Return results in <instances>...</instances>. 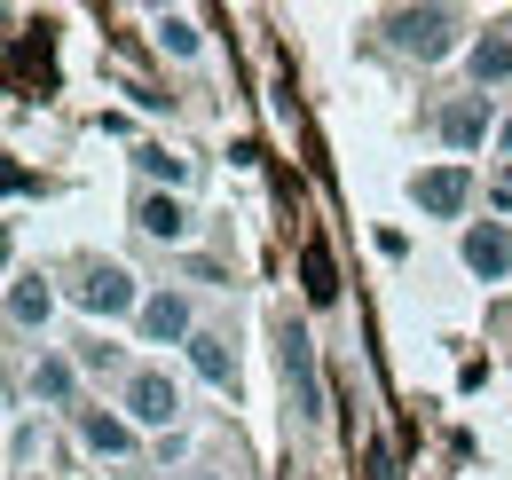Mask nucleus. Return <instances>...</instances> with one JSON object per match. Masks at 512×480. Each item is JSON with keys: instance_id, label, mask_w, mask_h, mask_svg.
Masks as SVG:
<instances>
[{"instance_id": "1", "label": "nucleus", "mask_w": 512, "mask_h": 480, "mask_svg": "<svg viewBox=\"0 0 512 480\" xmlns=\"http://www.w3.org/2000/svg\"><path fill=\"white\" fill-rule=\"evenodd\" d=\"M276 370H284L292 418H300V425H323V362H316V339H308L300 323H276Z\"/></svg>"}, {"instance_id": "2", "label": "nucleus", "mask_w": 512, "mask_h": 480, "mask_svg": "<svg viewBox=\"0 0 512 480\" xmlns=\"http://www.w3.org/2000/svg\"><path fill=\"white\" fill-rule=\"evenodd\" d=\"M457 8H394L386 16V40L402 48V56H418V63H434V56H449L457 48Z\"/></svg>"}, {"instance_id": "3", "label": "nucleus", "mask_w": 512, "mask_h": 480, "mask_svg": "<svg viewBox=\"0 0 512 480\" xmlns=\"http://www.w3.org/2000/svg\"><path fill=\"white\" fill-rule=\"evenodd\" d=\"M127 418L134 425H150L158 441L182 425V386L166 378V370H127Z\"/></svg>"}, {"instance_id": "4", "label": "nucleus", "mask_w": 512, "mask_h": 480, "mask_svg": "<svg viewBox=\"0 0 512 480\" xmlns=\"http://www.w3.org/2000/svg\"><path fill=\"white\" fill-rule=\"evenodd\" d=\"M410 197H418V213L457 221V213L473 205V174H465V166H426V174H410Z\"/></svg>"}, {"instance_id": "5", "label": "nucleus", "mask_w": 512, "mask_h": 480, "mask_svg": "<svg viewBox=\"0 0 512 480\" xmlns=\"http://www.w3.org/2000/svg\"><path fill=\"white\" fill-rule=\"evenodd\" d=\"M79 307H87V315H142V292H134V276L119 260H95L87 284H79Z\"/></svg>"}, {"instance_id": "6", "label": "nucleus", "mask_w": 512, "mask_h": 480, "mask_svg": "<svg viewBox=\"0 0 512 480\" xmlns=\"http://www.w3.org/2000/svg\"><path fill=\"white\" fill-rule=\"evenodd\" d=\"M134 323H142V339H150V347H190V339H197V315H190L182 292H150Z\"/></svg>"}, {"instance_id": "7", "label": "nucleus", "mask_w": 512, "mask_h": 480, "mask_svg": "<svg viewBox=\"0 0 512 480\" xmlns=\"http://www.w3.org/2000/svg\"><path fill=\"white\" fill-rule=\"evenodd\" d=\"M457 252H465V268H473L481 284H505V276H512V229H505V221H473Z\"/></svg>"}, {"instance_id": "8", "label": "nucleus", "mask_w": 512, "mask_h": 480, "mask_svg": "<svg viewBox=\"0 0 512 480\" xmlns=\"http://www.w3.org/2000/svg\"><path fill=\"white\" fill-rule=\"evenodd\" d=\"M134 229H142V237H158V244H182L197 221H190V205H182L174 189H142V197H134Z\"/></svg>"}, {"instance_id": "9", "label": "nucleus", "mask_w": 512, "mask_h": 480, "mask_svg": "<svg viewBox=\"0 0 512 480\" xmlns=\"http://www.w3.org/2000/svg\"><path fill=\"white\" fill-rule=\"evenodd\" d=\"M442 142L449 150H481L489 134H497V111H489V95H457V103H442Z\"/></svg>"}, {"instance_id": "10", "label": "nucleus", "mask_w": 512, "mask_h": 480, "mask_svg": "<svg viewBox=\"0 0 512 480\" xmlns=\"http://www.w3.org/2000/svg\"><path fill=\"white\" fill-rule=\"evenodd\" d=\"M48 315H56V292H48V276L16 268V276H8V323H16V331H40Z\"/></svg>"}, {"instance_id": "11", "label": "nucleus", "mask_w": 512, "mask_h": 480, "mask_svg": "<svg viewBox=\"0 0 512 480\" xmlns=\"http://www.w3.org/2000/svg\"><path fill=\"white\" fill-rule=\"evenodd\" d=\"M79 425V441L95 449V457H134V418H111V410H71Z\"/></svg>"}, {"instance_id": "12", "label": "nucleus", "mask_w": 512, "mask_h": 480, "mask_svg": "<svg viewBox=\"0 0 512 480\" xmlns=\"http://www.w3.org/2000/svg\"><path fill=\"white\" fill-rule=\"evenodd\" d=\"M465 71H473V95H481V87H505L512 79V32H481V40L465 48Z\"/></svg>"}, {"instance_id": "13", "label": "nucleus", "mask_w": 512, "mask_h": 480, "mask_svg": "<svg viewBox=\"0 0 512 480\" xmlns=\"http://www.w3.org/2000/svg\"><path fill=\"white\" fill-rule=\"evenodd\" d=\"M32 402L71 410V402H79V370H71L64 355H40V362H32Z\"/></svg>"}, {"instance_id": "14", "label": "nucleus", "mask_w": 512, "mask_h": 480, "mask_svg": "<svg viewBox=\"0 0 512 480\" xmlns=\"http://www.w3.org/2000/svg\"><path fill=\"white\" fill-rule=\"evenodd\" d=\"M190 370L205 378V386H237V355H229V339H221V331H197V339H190Z\"/></svg>"}, {"instance_id": "15", "label": "nucleus", "mask_w": 512, "mask_h": 480, "mask_svg": "<svg viewBox=\"0 0 512 480\" xmlns=\"http://www.w3.org/2000/svg\"><path fill=\"white\" fill-rule=\"evenodd\" d=\"M158 48H166V56H182V63H190L197 48H205V32H197V16H182V8H174V16H158Z\"/></svg>"}, {"instance_id": "16", "label": "nucleus", "mask_w": 512, "mask_h": 480, "mask_svg": "<svg viewBox=\"0 0 512 480\" xmlns=\"http://www.w3.org/2000/svg\"><path fill=\"white\" fill-rule=\"evenodd\" d=\"M134 166H142L150 189H158V181H166V189H174V181H190V158H174V150H134Z\"/></svg>"}, {"instance_id": "17", "label": "nucleus", "mask_w": 512, "mask_h": 480, "mask_svg": "<svg viewBox=\"0 0 512 480\" xmlns=\"http://www.w3.org/2000/svg\"><path fill=\"white\" fill-rule=\"evenodd\" d=\"M300 268H308V307H331V300H339V284H331V252H323V244H308V260H300Z\"/></svg>"}, {"instance_id": "18", "label": "nucleus", "mask_w": 512, "mask_h": 480, "mask_svg": "<svg viewBox=\"0 0 512 480\" xmlns=\"http://www.w3.org/2000/svg\"><path fill=\"white\" fill-rule=\"evenodd\" d=\"M497 197H505V205H512V166H505V174H497Z\"/></svg>"}, {"instance_id": "19", "label": "nucleus", "mask_w": 512, "mask_h": 480, "mask_svg": "<svg viewBox=\"0 0 512 480\" xmlns=\"http://www.w3.org/2000/svg\"><path fill=\"white\" fill-rule=\"evenodd\" d=\"M505 150H512V119H505Z\"/></svg>"}, {"instance_id": "20", "label": "nucleus", "mask_w": 512, "mask_h": 480, "mask_svg": "<svg viewBox=\"0 0 512 480\" xmlns=\"http://www.w3.org/2000/svg\"><path fill=\"white\" fill-rule=\"evenodd\" d=\"M197 480H205V473H197Z\"/></svg>"}]
</instances>
